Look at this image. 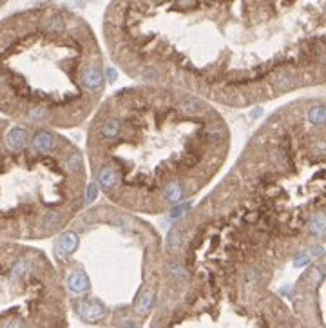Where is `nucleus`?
<instances>
[{
  "instance_id": "nucleus-1",
  "label": "nucleus",
  "mask_w": 326,
  "mask_h": 328,
  "mask_svg": "<svg viewBox=\"0 0 326 328\" xmlns=\"http://www.w3.org/2000/svg\"><path fill=\"white\" fill-rule=\"evenodd\" d=\"M91 118V174L127 212L161 214L187 203L220 174L232 145L214 104L167 85L120 89Z\"/></svg>"
},
{
  "instance_id": "nucleus-2",
  "label": "nucleus",
  "mask_w": 326,
  "mask_h": 328,
  "mask_svg": "<svg viewBox=\"0 0 326 328\" xmlns=\"http://www.w3.org/2000/svg\"><path fill=\"white\" fill-rule=\"evenodd\" d=\"M87 201V167L55 129L0 116V238L60 234Z\"/></svg>"
},
{
  "instance_id": "nucleus-3",
  "label": "nucleus",
  "mask_w": 326,
  "mask_h": 328,
  "mask_svg": "<svg viewBox=\"0 0 326 328\" xmlns=\"http://www.w3.org/2000/svg\"><path fill=\"white\" fill-rule=\"evenodd\" d=\"M105 93L98 58H57L22 28L0 31V114L44 129H73L89 120Z\"/></svg>"
},
{
  "instance_id": "nucleus-4",
  "label": "nucleus",
  "mask_w": 326,
  "mask_h": 328,
  "mask_svg": "<svg viewBox=\"0 0 326 328\" xmlns=\"http://www.w3.org/2000/svg\"><path fill=\"white\" fill-rule=\"evenodd\" d=\"M76 314L86 323H100L102 319H105L107 308L98 299H82L76 303Z\"/></svg>"
},
{
  "instance_id": "nucleus-5",
  "label": "nucleus",
  "mask_w": 326,
  "mask_h": 328,
  "mask_svg": "<svg viewBox=\"0 0 326 328\" xmlns=\"http://www.w3.org/2000/svg\"><path fill=\"white\" fill-rule=\"evenodd\" d=\"M67 288L73 292L74 296H86L89 294L91 290V281H89V275L86 274V270L82 267H74L73 270L67 274Z\"/></svg>"
}]
</instances>
